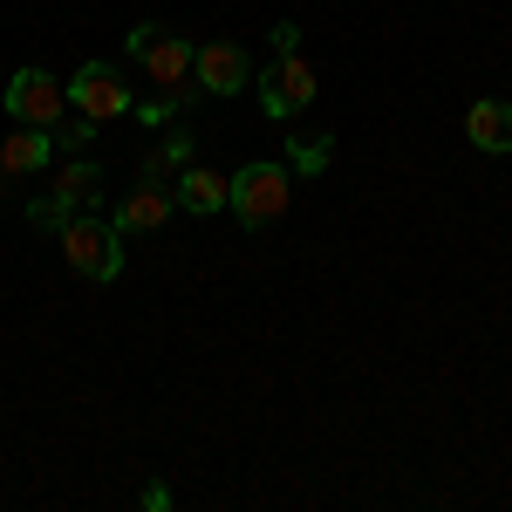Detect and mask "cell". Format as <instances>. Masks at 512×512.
I'll return each mask as SVG.
<instances>
[{"instance_id":"1","label":"cell","mask_w":512,"mask_h":512,"mask_svg":"<svg viewBox=\"0 0 512 512\" xmlns=\"http://www.w3.org/2000/svg\"><path fill=\"white\" fill-rule=\"evenodd\" d=\"M55 239H62V260L82 280H117L123 274V233L110 219H69Z\"/></svg>"},{"instance_id":"2","label":"cell","mask_w":512,"mask_h":512,"mask_svg":"<svg viewBox=\"0 0 512 512\" xmlns=\"http://www.w3.org/2000/svg\"><path fill=\"white\" fill-rule=\"evenodd\" d=\"M287 164H246V171H233V192H226V205H233L239 226H274L280 212H287Z\"/></svg>"},{"instance_id":"3","label":"cell","mask_w":512,"mask_h":512,"mask_svg":"<svg viewBox=\"0 0 512 512\" xmlns=\"http://www.w3.org/2000/svg\"><path fill=\"white\" fill-rule=\"evenodd\" d=\"M192 41L185 35H164V28H130V62H144V76L158 89H198L192 82Z\"/></svg>"},{"instance_id":"4","label":"cell","mask_w":512,"mask_h":512,"mask_svg":"<svg viewBox=\"0 0 512 512\" xmlns=\"http://www.w3.org/2000/svg\"><path fill=\"white\" fill-rule=\"evenodd\" d=\"M7 117L14 123H35V130H55V123L69 117V89L48 76V69H21V76L7 82Z\"/></svg>"},{"instance_id":"5","label":"cell","mask_w":512,"mask_h":512,"mask_svg":"<svg viewBox=\"0 0 512 512\" xmlns=\"http://www.w3.org/2000/svg\"><path fill=\"white\" fill-rule=\"evenodd\" d=\"M69 110H82L89 123H117V117H130V82L110 62H82L69 76Z\"/></svg>"},{"instance_id":"6","label":"cell","mask_w":512,"mask_h":512,"mask_svg":"<svg viewBox=\"0 0 512 512\" xmlns=\"http://www.w3.org/2000/svg\"><path fill=\"white\" fill-rule=\"evenodd\" d=\"M315 103V69L301 62V48H287V55H274V69L260 76V110L274 123H287V117H301Z\"/></svg>"},{"instance_id":"7","label":"cell","mask_w":512,"mask_h":512,"mask_svg":"<svg viewBox=\"0 0 512 512\" xmlns=\"http://www.w3.org/2000/svg\"><path fill=\"white\" fill-rule=\"evenodd\" d=\"M192 82L205 96H239L246 82H253V62H246V48L239 41H205L192 55Z\"/></svg>"},{"instance_id":"8","label":"cell","mask_w":512,"mask_h":512,"mask_svg":"<svg viewBox=\"0 0 512 512\" xmlns=\"http://www.w3.org/2000/svg\"><path fill=\"white\" fill-rule=\"evenodd\" d=\"M171 205H178V198L164 192V185H137V192H123V198H117L110 226H117V233H158L164 219H171Z\"/></svg>"},{"instance_id":"9","label":"cell","mask_w":512,"mask_h":512,"mask_svg":"<svg viewBox=\"0 0 512 512\" xmlns=\"http://www.w3.org/2000/svg\"><path fill=\"white\" fill-rule=\"evenodd\" d=\"M48 158H55V137L35 130V123H21V130L0 144V178H35V171H48Z\"/></svg>"},{"instance_id":"10","label":"cell","mask_w":512,"mask_h":512,"mask_svg":"<svg viewBox=\"0 0 512 512\" xmlns=\"http://www.w3.org/2000/svg\"><path fill=\"white\" fill-rule=\"evenodd\" d=\"M465 137H472L478 151L506 158V151H512V103H492V96H478L472 110H465Z\"/></svg>"},{"instance_id":"11","label":"cell","mask_w":512,"mask_h":512,"mask_svg":"<svg viewBox=\"0 0 512 512\" xmlns=\"http://www.w3.org/2000/svg\"><path fill=\"white\" fill-rule=\"evenodd\" d=\"M226 192H233V178H219V171H205V164H185L171 198H178L185 212H219V205H226Z\"/></svg>"},{"instance_id":"12","label":"cell","mask_w":512,"mask_h":512,"mask_svg":"<svg viewBox=\"0 0 512 512\" xmlns=\"http://www.w3.org/2000/svg\"><path fill=\"white\" fill-rule=\"evenodd\" d=\"M55 198H69V205H96V198H103V171H96V164L89 158H76V164H62V171H55Z\"/></svg>"},{"instance_id":"13","label":"cell","mask_w":512,"mask_h":512,"mask_svg":"<svg viewBox=\"0 0 512 512\" xmlns=\"http://www.w3.org/2000/svg\"><path fill=\"white\" fill-rule=\"evenodd\" d=\"M185 164H192V137L178 130V137H164V151H151V158H144V185H158V178L185 171Z\"/></svg>"},{"instance_id":"14","label":"cell","mask_w":512,"mask_h":512,"mask_svg":"<svg viewBox=\"0 0 512 512\" xmlns=\"http://www.w3.org/2000/svg\"><path fill=\"white\" fill-rule=\"evenodd\" d=\"M69 219H76V205H69V198H55V192L28 205V226H41V233H62Z\"/></svg>"},{"instance_id":"15","label":"cell","mask_w":512,"mask_h":512,"mask_svg":"<svg viewBox=\"0 0 512 512\" xmlns=\"http://www.w3.org/2000/svg\"><path fill=\"white\" fill-rule=\"evenodd\" d=\"M96 130H103V123H89V117H82V110H69V117L55 123V130H48V137H55V144H69V151H82V144H89V137H96Z\"/></svg>"},{"instance_id":"16","label":"cell","mask_w":512,"mask_h":512,"mask_svg":"<svg viewBox=\"0 0 512 512\" xmlns=\"http://www.w3.org/2000/svg\"><path fill=\"white\" fill-rule=\"evenodd\" d=\"M328 151H335L328 137H301V144H294V171H321V164H328Z\"/></svg>"},{"instance_id":"17","label":"cell","mask_w":512,"mask_h":512,"mask_svg":"<svg viewBox=\"0 0 512 512\" xmlns=\"http://www.w3.org/2000/svg\"><path fill=\"white\" fill-rule=\"evenodd\" d=\"M137 499H144L151 512H171V485H164V478H144V492H137Z\"/></svg>"},{"instance_id":"18","label":"cell","mask_w":512,"mask_h":512,"mask_svg":"<svg viewBox=\"0 0 512 512\" xmlns=\"http://www.w3.org/2000/svg\"><path fill=\"white\" fill-rule=\"evenodd\" d=\"M287 48H301V28H294V21H280V28H274V55H287Z\"/></svg>"}]
</instances>
